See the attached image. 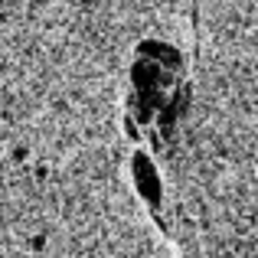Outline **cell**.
Listing matches in <instances>:
<instances>
[{
  "instance_id": "obj_3",
  "label": "cell",
  "mask_w": 258,
  "mask_h": 258,
  "mask_svg": "<svg viewBox=\"0 0 258 258\" xmlns=\"http://www.w3.org/2000/svg\"><path fill=\"white\" fill-rule=\"evenodd\" d=\"M124 134H127V138H131V141H141V127H138V121H134L131 114H127V118H124Z\"/></svg>"
},
{
  "instance_id": "obj_5",
  "label": "cell",
  "mask_w": 258,
  "mask_h": 258,
  "mask_svg": "<svg viewBox=\"0 0 258 258\" xmlns=\"http://www.w3.org/2000/svg\"><path fill=\"white\" fill-rule=\"evenodd\" d=\"M13 160H26V147H17V151H13Z\"/></svg>"
},
{
  "instance_id": "obj_4",
  "label": "cell",
  "mask_w": 258,
  "mask_h": 258,
  "mask_svg": "<svg viewBox=\"0 0 258 258\" xmlns=\"http://www.w3.org/2000/svg\"><path fill=\"white\" fill-rule=\"evenodd\" d=\"M30 245L39 252V248H46V239H43V235H33V242H30Z\"/></svg>"
},
{
  "instance_id": "obj_1",
  "label": "cell",
  "mask_w": 258,
  "mask_h": 258,
  "mask_svg": "<svg viewBox=\"0 0 258 258\" xmlns=\"http://www.w3.org/2000/svg\"><path fill=\"white\" fill-rule=\"evenodd\" d=\"M131 180H134V189H138L141 200L151 209H160V203H164L160 170H157V164H154V157L147 151H141V147L131 154Z\"/></svg>"
},
{
  "instance_id": "obj_2",
  "label": "cell",
  "mask_w": 258,
  "mask_h": 258,
  "mask_svg": "<svg viewBox=\"0 0 258 258\" xmlns=\"http://www.w3.org/2000/svg\"><path fill=\"white\" fill-rule=\"evenodd\" d=\"M138 59H147V62H157L160 69L167 72H180L183 69V52L176 46L164 43V39H141L138 43Z\"/></svg>"
}]
</instances>
